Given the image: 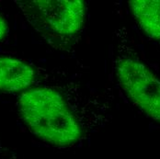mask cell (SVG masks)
Wrapping results in <instances>:
<instances>
[{
  "label": "cell",
  "instance_id": "6da1fadb",
  "mask_svg": "<svg viewBox=\"0 0 160 159\" xmlns=\"http://www.w3.org/2000/svg\"><path fill=\"white\" fill-rule=\"evenodd\" d=\"M18 109L32 133L52 145H72L83 134L78 118L55 88L37 87L23 92L18 97Z\"/></svg>",
  "mask_w": 160,
  "mask_h": 159
},
{
  "label": "cell",
  "instance_id": "7a4b0ae2",
  "mask_svg": "<svg viewBox=\"0 0 160 159\" xmlns=\"http://www.w3.org/2000/svg\"><path fill=\"white\" fill-rule=\"evenodd\" d=\"M114 69L118 83L132 103L160 123V79L137 55L122 30L116 32Z\"/></svg>",
  "mask_w": 160,
  "mask_h": 159
},
{
  "label": "cell",
  "instance_id": "3957f363",
  "mask_svg": "<svg viewBox=\"0 0 160 159\" xmlns=\"http://www.w3.org/2000/svg\"><path fill=\"white\" fill-rule=\"evenodd\" d=\"M16 3L28 23L55 47L71 44L85 22L84 1L28 0Z\"/></svg>",
  "mask_w": 160,
  "mask_h": 159
},
{
  "label": "cell",
  "instance_id": "277c9868",
  "mask_svg": "<svg viewBox=\"0 0 160 159\" xmlns=\"http://www.w3.org/2000/svg\"><path fill=\"white\" fill-rule=\"evenodd\" d=\"M37 78V71L30 64L16 58L0 56V91L25 90Z\"/></svg>",
  "mask_w": 160,
  "mask_h": 159
},
{
  "label": "cell",
  "instance_id": "5b68a950",
  "mask_svg": "<svg viewBox=\"0 0 160 159\" xmlns=\"http://www.w3.org/2000/svg\"><path fill=\"white\" fill-rule=\"evenodd\" d=\"M129 7L140 29L160 47V0H132Z\"/></svg>",
  "mask_w": 160,
  "mask_h": 159
},
{
  "label": "cell",
  "instance_id": "8992f818",
  "mask_svg": "<svg viewBox=\"0 0 160 159\" xmlns=\"http://www.w3.org/2000/svg\"><path fill=\"white\" fill-rule=\"evenodd\" d=\"M8 23L2 17L0 16V41L5 38V36L8 33Z\"/></svg>",
  "mask_w": 160,
  "mask_h": 159
}]
</instances>
